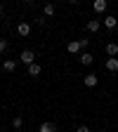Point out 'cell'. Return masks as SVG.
I'll return each instance as SVG.
<instances>
[{"mask_svg":"<svg viewBox=\"0 0 118 132\" xmlns=\"http://www.w3.org/2000/svg\"><path fill=\"white\" fill-rule=\"evenodd\" d=\"M104 66H106V71H109V73H116V71H118V57H109Z\"/></svg>","mask_w":118,"mask_h":132,"instance_id":"4","label":"cell"},{"mask_svg":"<svg viewBox=\"0 0 118 132\" xmlns=\"http://www.w3.org/2000/svg\"><path fill=\"white\" fill-rule=\"evenodd\" d=\"M0 14H3V5H0Z\"/></svg>","mask_w":118,"mask_h":132,"instance_id":"19","label":"cell"},{"mask_svg":"<svg viewBox=\"0 0 118 132\" xmlns=\"http://www.w3.org/2000/svg\"><path fill=\"white\" fill-rule=\"evenodd\" d=\"M38 132H57V125L54 123H40Z\"/></svg>","mask_w":118,"mask_h":132,"instance_id":"13","label":"cell"},{"mask_svg":"<svg viewBox=\"0 0 118 132\" xmlns=\"http://www.w3.org/2000/svg\"><path fill=\"white\" fill-rule=\"evenodd\" d=\"M78 61H80L83 66H90V64L95 61V57H92L90 52H80V54H78Z\"/></svg>","mask_w":118,"mask_h":132,"instance_id":"8","label":"cell"},{"mask_svg":"<svg viewBox=\"0 0 118 132\" xmlns=\"http://www.w3.org/2000/svg\"><path fill=\"white\" fill-rule=\"evenodd\" d=\"M104 50H106V54H109V57H118V45H116V43H109Z\"/></svg>","mask_w":118,"mask_h":132,"instance_id":"14","label":"cell"},{"mask_svg":"<svg viewBox=\"0 0 118 132\" xmlns=\"http://www.w3.org/2000/svg\"><path fill=\"white\" fill-rule=\"evenodd\" d=\"M92 7H95V12H99V14H102V12H106L109 3H106V0H95V3H92Z\"/></svg>","mask_w":118,"mask_h":132,"instance_id":"10","label":"cell"},{"mask_svg":"<svg viewBox=\"0 0 118 132\" xmlns=\"http://www.w3.org/2000/svg\"><path fill=\"white\" fill-rule=\"evenodd\" d=\"M80 50H83V47H80L78 40H71L69 45H66V52H69V54H80Z\"/></svg>","mask_w":118,"mask_h":132,"instance_id":"5","label":"cell"},{"mask_svg":"<svg viewBox=\"0 0 118 132\" xmlns=\"http://www.w3.org/2000/svg\"><path fill=\"white\" fill-rule=\"evenodd\" d=\"M99 132H104V130H99Z\"/></svg>","mask_w":118,"mask_h":132,"instance_id":"20","label":"cell"},{"mask_svg":"<svg viewBox=\"0 0 118 132\" xmlns=\"http://www.w3.org/2000/svg\"><path fill=\"white\" fill-rule=\"evenodd\" d=\"M76 132H90V127H88V125H78Z\"/></svg>","mask_w":118,"mask_h":132,"instance_id":"18","label":"cell"},{"mask_svg":"<svg viewBox=\"0 0 118 132\" xmlns=\"http://www.w3.org/2000/svg\"><path fill=\"white\" fill-rule=\"evenodd\" d=\"M85 28H88L90 33H97L99 28H102V21H99V19H90V21L85 24Z\"/></svg>","mask_w":118,"mask_h":132,"instance_id":"9","label":"cell"},{"mask_svg":"<svg viewBox=\"0 0 118 132\" xmlns=\"http://www.w3.org/2000/svg\"><path fill=\"white\" fill-rule=\"evenodd\" d=\"M116 26H118V16L106 14V16H104V28H109V31H111V28H116Z\"/></svg>","mask_w":118,"mask_h":132,"instance_id":"3","label":"cell"},{"mask_svg":"<svg viewBox=\"0 0 118 132\" xmlns=\"http://www.w3.org/2000/svg\"><path fill=\"white\" fill-rule=\"evenodd\" d=\"M3 69H5L7 73L17 71V61H14V59H5V61H3Z\"/></svg>","mask_w":118,"mask_h":132,"instance_id":"12","label":"cell"},{"mask_svg":"<svg viewBox=\"0 0 118 132\" xmlns=\"http://www.w3.org/2000/svg\"><path fill=\"white\" fill-rule=\"evenodd\" d=\"M83 82H85V87H97V82H99V78H97V73H88L85 78H83Z\"/></svg>","mask_w":118,"mask_h":132,"instance_id":"2","label":"cell"},{"mask_svg":"<svg viewBox=\"0 0 118 132\" xmlns=\"http://www.w3.org/2000/svg\"><path fill=\"white\" fill-rule=\"evenodd\" d=\"M54 12H57V7H54L52 3H45V5H43V16H45V19L54 16Z\"/></svg>","mask_w":118,"mask_h":132,"instance_id":"6","label":"cell"},{"mask_svg":"<svg viewBox=\"0 0 118 132\" xmlns=\"http://www.w3.org/2000/svg\"><path fill=\"white\" fill-rule=\"evenodd\" d=\"M19 61H21V64H26V66L36 64V52H33V50H24V52L19 54Z\"/></svg>","mask_w":118,"mask_h":132,"instance_id":"1","label":"cell"},{"mask_svg":"<svg viewBox=\"0 0 118 132\" xmlns=\"http://www.w3.org/2000/svg\"><path fill=\"white\" fill-rule=\"evenodd\" d=\"M17 33H19L21 38H26L28 33H31V24H28V21H21L19 26H17Z\"/></svg>","mask_w":118,"mask_h":132,"instance_id":"7","label":"cell"},{"mask_svg":"<svg viewBox=\"0 0 118 132\" xmlns=\"http://www.w3.org/2000/svg\"><path fill=\"white\" fill-rule=\"evenodd\" d=\"M7 45H10V43H7L5 38H0V54H3V52H5V50H7Z\"/></svg>","mask_w":118,"mask_h":132,"instance_id":"17","label":"cell"},{"mask_svg":"<svg viewBox=\"0 0 118 132\" xmlns=\"http://www.w3.org/2000/svg\"><path fill=\"white\" fill-rule=\"evenodd\" d=\"M21 125H24V120H21V118H19V116H17V118H14V120H12V127H14V130H19V127H21Z\"/></svg>","mask_w":118,"mask_h":132,"instance_id":"16","label":"cell"},{"mask_svg":"<svg viewBox=\"0 0 118 132\" xmlns=\"http://www.w3.org/2000/svg\"><path fill=\"white\" fill-rule=\"evenodd\" d=\"M40 73H43L40 64H31V66H28V76H31V78H38Z\"/></svg>","mask_w":118,"mask_h":132,"instance_id":"11","label":"cell"},{"mask_svg":"<svg viewBox=\"0 0 118 132\" xmlns=\"http://www.w3.org/2000/svg\"><path fill=\"white\" fill-rule=\"evenodd\" d=\"M78 43H80V47H83V52H88V45H90V38H80Z\"/></svg>","mask_w":118,"mask_h":132,"instance_id":"15","label":"cell"}]
</instances>
